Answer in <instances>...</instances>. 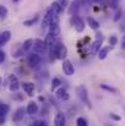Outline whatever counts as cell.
<instances>
[{"instance_id": "1", "label": "cell", "mask_w": 125, "mask_h": 126, "mask_svg": "<svg viewBox=\"0 0 125 126\" xmlns=\"http://www.w3.org/2000/svg\"><path fill=\"white\" fill-rule=\"evenodd\" d=\"M76 94H77V97L82 100V103H85V104L87 105V108H88V109H91V108H92V104H91L89 98H88L87 88H86L85 86H79V87L76 88Z\"/></svg>"}, {"instance_id": "2", "label": "cell", "mask_w": 125, "mask_h": 126, "mask_svg": "<svg viewBox=\"0 0 125 126\" xmlns=\"http://www.w3.org/2000/svg\"><path fill=\"white\" fill-rule=\"evenodd\" d=\"M71 23H72V26L75 27V30L77 32H82L83 30H85V21H83L81 17H79L77 15H72Z\"/></svg>"}, {"instance_id": "3", "label": "cell", "mask_w": 125, "mask_h": 126, "mask_svg": "<svg viewBox=\"0 0 125 126\" xmlns=\"http://www.w3.org/2000/svg\"><path fill=\"white\" fill-rule=\"evenodd\" d=\"M63 71H64V74L66 76H72L75 74V67H74V65H72V63L70 60L65 59L63 61Z\"/></svg>"}, {"instance_id": "4", "label": "cell", "mask_w": 125, "mask_h": 126, "mask_svg": "<svg viewBox=\"0 0 125 126\" xmlns=\"http://www.w3.org/2000/svg\"><path fill=\"white\" fill-rule=\"evenodd\" d=\"M33 51L35 53H37V54H42V53H44V50L47 49V47H45V44L44 42L42 41V39H35L33 41Z\"/></svg>"}, {"instance_id": "5", "label": "cell", "mask_w": 125, "mask_h": 126, "mask_svg": "<svg viewBox=\"0 0 125 126\" xmlns=\"http://www.w3.org/2000/svg\"><path fill=\"white\" fill-rule=\"evenodd\" d=\"M41 61H42V58L39 54L33 53V54H30V55H28V64H30L32 67L38 66V65L41 64Z\"/></svg>"}, {"instance_id": "6", "label": "cell", "mask_w": 125, "mask_h": 126, "mask_svg": "<svg viewBox=\"0 0 125 126\" xmlns=\"http://www.w3.org/2000/svg\"><path fill=\"white\" fill-rule=\"evenodd\" d=\"M18 87H20V82H18L17 77L14 76V75H11V76L9 77V89H10L11 92H15V91L18 89Z\"/></svg>"}, {"instance_id": "7", "label": "cell", "mask_w": 125, "mask_h": 126, "mask_svg": "<svg viewBox=\"0 0 125 126\" xmlns=\"http://www.w3.org/2000/svg\"><path fill=\"white\" fill-rule=\"evenodd\" d=\"M66 124V118L63 113H58L54 118V125L55 126H65Z\"/></svg>"}, {"instance_id": "8", "label": "cell", "mask_w": 125, "mask_h": 126, "mask_svg": "<svg viewBox=\"0 0 125 126\" xmlns=\"http://www.w3.org/2000/svg\"><path fill=\"white\" fill-rule=\"evenodd\" d=\"M112 48H113V45L101 48V49H99V51H98V59H99V60H104V59L107 58V55L109 54V51L112 50Z\"/></svg>"}, {"instance_id": "9", "label": "cell", "mask_w": 125, "mask_h": 126, "mask_svg": "<svg viewBox=\"0 0 125 126\" xmlns=\"http://www.w3.org/2000/svg\"><path fill=\"white\" fill-rule=\"evenodd\" d=\"M25 113H26V109H23V108L16 109V111L14 113V116H12V121H21L25 116Z\"/></svg>"}, {"instance_id": "10", "label": "cell", "mask_w": 125, "mask_h": 126, "mask_svg": "<svg viewBox=\"0 0 125 126\" xmlns=\"http://www.w3.org/2000/svg\"><path fill=\"white\" fill-rule=\"evenodd\" d=\"M37 111H38V105H37V103H36V102H30L28 105H27V108H26V113H27L28 115H33V114H36Z\"/></svg>"}, {"instance_id": "11", "label": "cell", "mask_w": 125, "mask_h": 126, "mask_svg": "<svg viewBox=\"0 0 125 126\" xmlns=\"http://www.w3.org/2000/svg\"><path fill=\"white\" fill-rule=\"evenodd\" d=\"M56 97L59 98V99H61V100H68L69 98H70V95H69V93L66 92V89L65 88H63V87H60L58 91H56Z\"/></svg>"}, {"instance_id": "12", "label": "cell", "mask_w": 125, "mask_h": 126, "mask_svg": "<svg viewBox=\"0 0 125 126\" xmlns=\"http://www.w3.org/2000/svg\"><path fill=\"white\" fill-rule=\"evenodd\" d=\"M55 42H56V37H55V36H53L52 33H48V34L45 36L44 44H45V47H47V48H50V47H52Z\"/></svg>"}, {"instance_id": "13", "label": "cell", "mask_w": 125, "mask_h": 126, "mask_svg": "<svg viewBox=\"0 0 125 126\" xmlns=\"http://www.w3.org/2000/svg\"><path fill=\"white\" fill-rule=\"evenodd\" d=\"M86 21H87L88 26H89L92 30H94V31H98V28H99V22H98L97 20H94L93 17L88 16V17L86 18Z\"/></svg>"}, {"instance_id": "14", "label": "cell", "mask_w": 125, "mask_h": 126, "mask_svg": "<svg viewBox=\"0 0 125 126\" xmlns=\"http://www.w3.org/2000/svg\"><path fill=\"white\" fill-rule=\"evenodd\" d=\"M49 33H52L53 36L58 37L60 34V27H59V23H52L49 25Z\"/></svg>"}, {"instance_id": "15", "label": "cell", "mask_w": 125, "mask_h": 126, "mask_svg": "<svg viewBox=\"0 0 125 126\" xmlns=\"http://www.w3.org/2000/svg\"><path fill=\"white\" fill-rule=\"evenodd\" d=\"M22 88L28 95H32V93L35 91V84L31 82H25V83H22Z\"/></svg>"}, {"instance_id": "16", "label": "cell", "mask_w": 125, "mask_h": 126, "mask_svg": "<svg viewBox=\"0 0 125 126\" xmlns=\"http://www.w3.org/2000/svg\"><path fill=\"white\" fill-rule=\"evenodd\" d=\"M10 37H11L10 31H4L2 33H0V47H1V45H4L6 42H9Z\"/></svg>"}, {"instance_id": "17", "label": "cell", "mask_w": 125, "mask_h": 126, "mask_svg": "<svg viewBox=\"0 0 125 126\" xmlns=\"http://www.w3.org/2000/svg\"><path fill=\"white\" fill-rule=\"evenodd\" d=\"M50 10L54 12V14H60L61 11H63V6L60 5V2L59 1H54V2H52V5H50Z\"/></svg>"}, {"instance_id": "18", "label": "cell", "mask_w": 125, "mask_h": 126, "mask_svg": "<svg viewBox=\"0 0 125 126\" xmlns=\"http://www.w3.org/2000/svg\"><path fill=\"white\" fill-rule=\"evenodd\" d=\"M102 42H103V39H97V41H94V42L92 43V45H91V51H92V53H98L99 49L102 48Z\"/></svg>"}, {"instance_id": "19", "label": "cell", "mask_w": 125, "mask_h": 126, "mask_svg": "<svg viewBox=\"0 0 125 126\" xmlns=\"http://www.w3.org/2000/svg\"><path fill=\"white\" fill-rule=\"evenodd\" d=\"M68 56V49L66 47L61 43L60 48H59V51H58V59H65Z\"/></svg>"}, {"instance_id": "20", "label": "cell", "mask_w": 125, "mask_h": 126, "mask_svg": "<svg viewBox=\"0 0 125 126\" xmlns=\"http://www.w3.org/2000/svg\"><path fill=\"white\" fill-rule=\"evenodd\" d=\"M9 111H10V107H9L7 104L0 103V115H1V116H6V115L9 114Z\"/></svg>"}, {"instance_id": "21", "label": "cell", "mask_w": 125, "mask_h": 126, "mask_svg": "<svg viewBox=\"0 0 125 126\" xmlns=\"http://www.w3.org/2000/svg\"><path fill=\"white\" fill-rule=\"evenodd\" d=\"M32 47H33V39H26L23 42V45H22V50L23 51H28Z\"/></svg>"}, {"instance_id": "22", "label": "cell", "mask_w": 125, "mask_h": 126, "mask_svg": "<svg viewBox=\"0 0 125 126\" xmlns=\"http://www.w3.org/2000/svg\"><path fill=\"white\" fill-rule=\"evenodd\" d=\"M79 4H80L79 1H75L74 4L70 5V6H71L70 10H69V14H70V15H76V12H77V10H79Z\"/></svg>"}, {"instance_id": "23", "label": "cell", "mask_w": 125, "mask_h": 126, "mask_svg": "<svg viewBox=\"0 0 125 126\" xmlns=\"http://www.w3.org/2000/svg\"><path fill=\"white\" fill-rule=\"evenodd\" d=\"M76 126H88V123L85 118L80 116V118L76 119Z\"/></svg>"}, {"instance_id": "24", "label": "cell", "mask_w": 125, "mask_h": 126, "mask_svg": "<svg viewBox=\"0 0 125 126\" xmlns=\"http://www.w3.org/2000/svg\"><path fill=\"white\" fill-rule=\"evenodd\" d=\"M37 20H38V16H35L33 18H30V20L25 21V22H23V26H26V27H30V26H32L33 23H36V22H37Z\"/></svg>"}, {"instance_id": "25", "label": "cell", "mask_w": 125, "mask_h": 126, "mask_svg": "<svg viewBox=\"0 0 125 126\" xmlns=\"http://www.w3.org/2000/svg\"><path fill=\"white\" fill-rule=\"evenodd\" d=\"M7 16V9L2 5H0V18H5Z\"/></svg>"}, {"instance_id": "26", "label": "cell", "mask_w": 125, "mask_h": 126, "mask_svg": "<svg viewBox=\"0 0 125 126\" xmlns=\"http://www.w3.org/2000/svg\"><path fill=\"white\" fill-rule=\"evenodd\" d=\"M60 84H61V81H60L59 79H53V81H52V89L54 91V89L58 88Z\"/></svg>"}, {"instance_id": "27", "label": "cell", "mask_w": 125, "mask_h": 126, "mask_svg": "<svg viewBox=\"0 0 125 126\" xmlns=\"http://www.w3.org/2000/svg\"><path fill=\"white\" fill-rule=\"evenodd\" d=\"M101 88H102V89H106V91H108V92H110V93H117V89H115V88L109 87V86H107V84H101Z\"/></svg>"}, {"instance_id": "28", "label": "cell", "mask_w": 125, "mask_h": 126, "mask_svg": "<svg viewBox=\"0 0 125 126\" xmlns=\"http://www.w3.org/2000/svg\"><path fill=\"white\" fill-rule=\"evenodd\" d=\"M122 15H123L122 10H118V11L115 12V15H114V18H113V20H114L115 22H117V21H119V20L122 18Z\"/></svg>"}, {"instance_id": "29", "label": "cell", "mask_w": 125, "mask_h": 126, "mask_svg": "<svg viewBox=\"0 0 125 126\" xmlns=\"http://www.w3.org/2000/svg\"><path fill=\"white\" fill-rule=\"evenodd\" d=\"M109 118H110L112 120H114V121H120V120H122V118H120L119 115L114 114V113H110V114H109Z\"/></svg>"}, {"instance_id": "30", "label": "cell", "mask_w": 125, "mask_h": 126, "mask_svg": "<svg viewBox=\"0 0 125 126\" xmlns=\"http://www.w3.org/2000/svg\"><path fill=\"white\" fill-rule=\"evenodd\" d=\"M117 43H118V38H117L115 36H112V37L109 38V44H110V45H115Z\"/></svg>"}, {"instance_id": "31", "label": "cell", "mask_w": 125, "mask_h": 126, "mask_svg": "<svg viewBox=\"0 0 125 126\" xmlns=\"http://www.w3.org/2000/svg\"><path fill=\"white\" fill-rule=\"evenodd\" d=\"M32 126H48V124L45 121H36Z\"/></svg>"}, {"instance_id": "32", "label": "cell", "mask_w": 125, "mask_h": 126, "mask_svg": "<svg viewBox=\"0 0 125 126\" xmlns=\"http://www.w3.org/2000/svg\"><path fill=\"white\" fill-rule=\"evenodd\" d=\"M5 55H6V54H5V51L0 50V64H1L4 60H5Z\"/></svg>"}, {"instance_id": "33", "label": "cell", "mask_w": 125, "mask_h": 126, "mask_svg": "<svg viewBox=\"0 0 125 126\" xmlns=\"http://www.w3.org/2000/svg\"><path fill=\"white\" fill-rule=\"evenodd\" d=\"M122 48L125 49V34L123 36V39H122Z\"/></svg>"}, {"instance_id": "34", "label": "cell", "mask_w": 125, "mask_h": 126, "mask_svg": "<svg viewBox=\"0 0 125 126\" xmlns=\"http://www.w3.org/2000/svg\"><path fill=\"white\" fill-rule=\"evenodd\" d=\"M58 1H59V2H60V5H61V6H63V5H65V4H66V0H58Z\"/></svg>"}, {"instance_id": "35", "label": "cell", "mask_w": 125, "mask_h": 126, "mask_svg": "<svg viewBox=\"0 0 125 126\" xmlns=\"http://www.w3.org/2000/svg\"><path fill=\"white\" fill-rule=\"evenodd\" d=\"M107 126H109V125H107Z\"/></svg>"}]
</instances>
